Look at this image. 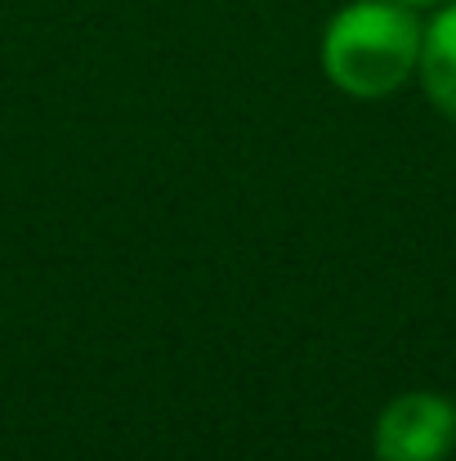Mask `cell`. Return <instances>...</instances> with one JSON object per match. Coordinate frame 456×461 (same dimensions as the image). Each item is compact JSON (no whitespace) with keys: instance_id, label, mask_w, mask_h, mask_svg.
<instances>
[{"instance_id":"obj_4","label":"cell","mask_w":456,"mask_h":461,"mask_svg":"<svg viewBox=\"0 0 456 461\" xmlns=\"http://www.w3.org/2000/svg\"><path fill=\"white\" fill-rule=\"evenodd\" d=\"M398 5H407V9H421V5H439V0H398Z\"/></svg>"},{"instance_id":"obj_1","label":"cell","mask_w":456,"mask_h":461,"mask_svg":"<svg viewBox=\"0 0 456 461\" xmlns=\"http://www.w3.org/2000/svg\"><path fill=\"white\" fill-rule=\"evenodd\" d=\"M421 63V27L398 0H353L322 32V68L353 99L394 95Z\"/></svg>"},{"instance_id":"obj_3","label":"cell","mask_w":456,"mask_h":461,"mask_svg":"<svg viewBox=\"0 0 456 461\" xmlns=\"http://www.w3.org/2000/svg\"><path fill=\"white\" fill-rule=\"evenodd\" d=\"M421 81L439 113L456 122V5H448L425 32H421Z\"/></svg>"},{"instance_id":"obj_2","label":"cell","mask_w":456,"mask_h":461,"mask_svg":"<svg viewBox=\"0 0 456 461\" xmlns=\"http://www.w3.org/2000/svg\"><path fill=\"white\" fill-rule=\"evenodd\" d=\"M456 448V403L430 390L398 394L376 421L380 461H443Z\"/></svg>"}]
</instances>
